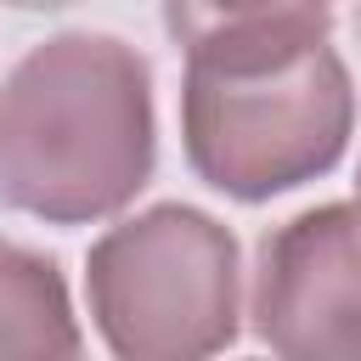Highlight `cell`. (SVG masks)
Returning <instances> with one entry per match:
<instances>
[{"label": "cell", "instance_id": "6", "mask_svg": "<svg viewBox=\"0 0 361 361\" xmlns=\"http://www.w3.org/2000/svg\"><path fill=\"white\" fill-rule=\"evenodd\" d=\"M350 203H355V214H361V164H355V197H350Z\"/></svg>", "mask_w": 361, "mask_h": 361}, {"label": "cell", "instance_id": "7", "mask_svg": "<svg viewBox=\"0 0 361 361\" xmlns=\"http://www.w3.org/2000/svg\"><path fill=\"white\" fill-rule=\"evenodd\" d=\"M350 28H355V39H361V6H355V11H350Z\"/></svg>", "mask_w": 361, "mask_h": 361}, {"label": "cell", "instance_id": "1", "mask_svg": "<svg viewBox=\"0 0 361 361\" xmlns=\"http://www.w3.org/2000/svg\"><path fill=\"white\" fill-rule=\"evenodd\" d=\"M180 45L186 169L231 197L271 203L333 175L355 135V79L333 45V6H164Z\"/></svg>", "mask_w": 361, "mask_h": 361}, {"label": "cell", "instance_id": "4", "mask_svg": "<svg viewBox=\"0 0 361 361\" xmlns=\"http://www.w3.org/2000/svg\"><path fill=\"white\" fill-rule=\"evenodd\" d=\"M243 316L271 361H361V214L316 203L254 243Z\"/></svg>", "mask_w": 361, "mask_h": 361}, {"label": "cell", "instance_id": "2", "mask_svg": "<svg viewBox=\"0 0 361 361\" xmlns=\"http://www.w3.org/2000/svg\"><path fill=\"white\" fill-rule=\"evenodd\" d=\"M158 169L152 62L107 28H56L0 73V209L124 220Z\"/></svg>", "mask_w": 361, "mask_h": 361}, {"label": "cell", "instance_id": "5", "mask_svg": "<svg viewBox=\"0 0 361 361\" xmlns=\"http://www.w3.org/2000/svg\"><path fill=\"white\" fill-rule=\"evenodd\" d=\"M0 361H85L68 276L23 237H0Z\"/></svg>", "mask_w": 361, "mask_h": 361}, {"label": "cell", "instance_id": "3", "mask_svg": "<svg viewBox=\"0 0 361 361\" xmlns=\"http://www.w3.org/2000/svg\"><path fill=\"white\" fill-rule=\"evenodd\" d=\"M85 310L113 361H220L243 333L237 231L197 203H152L85 248Z\"/></svg>", "mask_w": 361, "mask_h": 361}]
</instances>
